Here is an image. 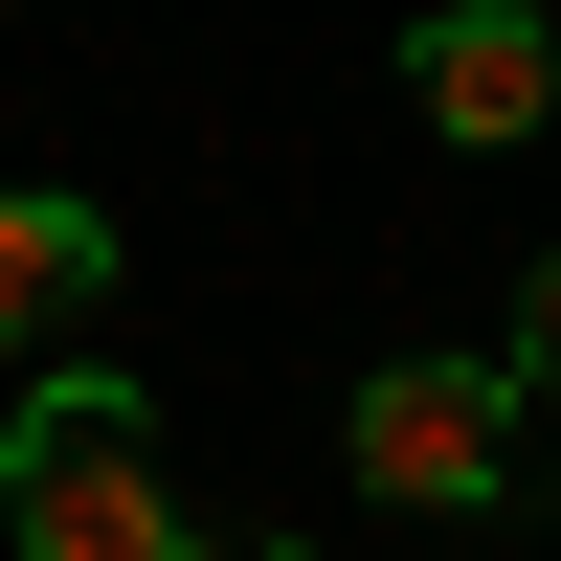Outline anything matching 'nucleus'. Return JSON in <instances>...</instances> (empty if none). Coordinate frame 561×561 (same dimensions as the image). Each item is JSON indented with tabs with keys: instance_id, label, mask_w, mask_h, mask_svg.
I'll return each mask as SVG.
<instances>
[{
	"instance_id": "4",
	"label": "nucleus",
	"mask_w": 561,
	"mask_h": 561,
	"mask_svg": "<svg viewBox=\"0 0 561 561\" xmlns=\"http://www.w3.org/2000/svg\"><path fill=\"white\" fill-rule=\"evenodd\" d=\"M113 293V203H68V180H0V337L68 359V314Z\"/></svg>"
},
{
	"instance_id": "6",
	"label": "nucleus",
	"mask_w": 561,
	"mask_h": 561,
	"mask_svg": "<svg viewBox=\"0 0 561 561\" xmlns=\"http://www.w3.org/2000/svg\"><path fill=\"white\" fill-rule=\"evenodd\" d=\"M180 561H293V539H180Z\"/></svg>"
},
{
	"instance_id": "7",
	"label": "nucleus",
	"mask_w": 561,
	"mask_h": 561,
	"mask_svg": "<svg viewBox=\"0 0 561 561\" xmlns=\"http://www.w3.org/2000/svg\"><path fill=\"white\" fill-rule=\"evenodd\" d=\"M539 23H561V0H539Z\"/></svg>"
},
{
	"instance_id": "3",
	"label": "nucleus",
	"mask_w": 561,
	"mask_h": 561,
	"mask_svg": "<svg viewBox=\"0 0 561 561\" xmlns=\"http://www.w3.org/2000/svg\"><path fill=\"white\" fill-rule=\"evenodd\" d=\"M404 113L472 135V158H517V135L561 113V23L539 0H427V23H404Z\"/></svg>"
},
{
	"instance_id": "2",
	"label": "nucleus",
	"mask_w": 561,
	"mask_h": 561,
	"mask_svg": "<svg viewBox=\"0 0 561 561\" xmlns=\"http://www.w3.org/2000/svg\"><path fill=\"white\" fill-rule=\"evenodd\" d=\"M337 449H359V494L382 517H494L517 494V359H382V382L337 404Z\"/></svg>"
},
{
	"instance_id": "1",
	"label": "nucleus",
	"mask_w": 561,
	"mask_h": 561,
	"mask_svg": "<svg viewBox=\"0 0 561 561\" xmlns=\"http://www.w3.org/2000/svg\"><path fill=\"white\" fill-rule=\"evenodd\" d=\"M0 539L23 561H180L203 539L158 494V404H135L113 359H45V382L0 404Z\"/></svg>"
},
{
	"instance_id": "5",
	"label": "nucleus",
	"mask_w": 561,
	"mask_h": 561,
	"mask_svg": "<svg viewBox=\"0 0 561 561\" xmlns=\"http://www.w3.org/2000/svg\"><path fill=\"white\" fill-rule=\"evenodd\" d=\"M517 382H561V248H539V293H517Z\"/></svg>"
}]
</instances>
